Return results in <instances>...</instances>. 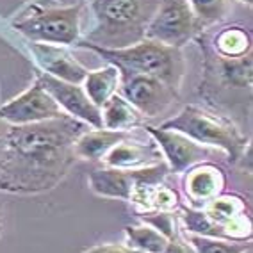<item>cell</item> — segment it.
Listing matches in <instances>:
<instances>
[{
    "label": "cell",
    "instance_id": "6da1fadb",
    "mask_svg": "<svg viewBox=\"0 0 253 253\" xmlns=\"http://www.w3.org/2000/svg\"><path fill=\"white\" fill-rule=\"evenodd\" d=\"M87 128L91 126L70 116L9 125L0 155V191L36 195L55 187L77 159L73 143Z\"/></svg>",
    "mask_w": 253,
    "mask_h": 253
},
{
    "label": "cell",
    "instance_id": "7a4b0ae2",
    "mask_svg": "<svg viewBox=\"0 0 253 253\" xmlns=\"http://www.w3.org/2000/svg\"><path fill=\"white\" fill-rule=\"evenodd\" d=\"M157 7L159 0H91L95 27L79 43L109 50L136 45L145 40Z\"/></svg>",
    "mask_w": 253,
    "mask_h": 253
},
{
    "label": "cell",
    "instance_id": "3957f363",
    "mask_svg": "<svg viewBox=\"0 0 253 253\" xmlns=\"http://www.w3.org/2000/svg\"><path fill=\"white\" fill-rule=\"evenodd\" d=\"M82 48H89L100 54L111 64L122 70V75H150L161 79L178 93L185 73V63L180 48L166 46L159 41L143 40L126 48H98V46L79 43Z\"/></svg>",
    "mask_w": 253,
    "mask_h": 253
},
{
    "label": "cell",
    "instance_id": "277c9868",
    "mask_svg": "<svg viewBox=\"0 0 253 253\" xmlns=\"http://www.w3.org/2000/svg\"><path fill=\"white\" fill-rule=\"evenodd\" d=\"M161 126L182 132L198 145L219 150L228 155L230 161H239L244 155V150L250 146L243 132L228 118L211 113L198 105H185L176 116L166 120Z\"/></svg>",
    "mask_w": 253,
    "mask_h": 253
},
{
    "label": "cell",
    "instance_id": "5b68a950",
    "mask_svg": "<svg viewBox=\"0 0 253 253\" xmlns=\"http://www.w3.org/2000/svg\"><path fill=\"white\" fill-rule=\"evenodd\" d=\"M184 232L232 241L252 239V221L244 200L237 195H219L202 209L185 207L180 212Z\"/></svg>",
    "mask_w": 253,
    "mask_h": 253
},
{
    "label": "cell",
    "instance_id": "8992f818",
    "mask_svg": "<svg viewBox=\"0 0 253 253\" xmlns=\"http://www.w3.org/2000/svg\"><path fill=\"white\" fill-rule=\"evenodd\" d=\"M82 4L40 7L31 5L13 22V27L31 43L73 46L81 41Z\"/></svg>",
    "mask_w": 253,
    "mask_h": 253
},
{
    "label": "cell",
    "instance_id": "52a82bcc",
    "mask_svg": "<svg viewBox=\"0 0 253 253\" xmlns=\"http://www.w3.org/2000/svg\"><path fill=\"white\" fill-rule=\"evenodd\" d=\"M200 29L202 23L187 0H159V7L146 29L145 38L180 48L198 34Z\"/></svg>",
    "mask_w": 253,
    "mask_h": 253
},
{
    "label": "cell",
    "instance_id": "ba28073f",
    "mask_svg": "<svg viewBox=\"0 0 253 253\" xmlns=\"http://www.w3.org/2000/svg\"><path fill=\"white\" fill-rule=\"evenodd\" d=\"M64 116L66 114L43 87L40 79H36L32 82V86L20 93L18 96L0 105V120L11 126L32 125V123L59 120Z\"/></svg>",
    "mask_w": 253,
    "mask_h": 253
},
{
    "label": "cell",
    "instance_id": "9c48e42d",
    "mask_svg": "<svg viewBox=\"0 0 253 253\" xmlns=\"http://www.w3.org/2000/svg\"><path fill=\"white\" fill-rule=\"evenodd\" d=\"M118 93L134 105L143 118L164 114L175 104L178 95L166 82L150 75H122V86Z\"/></svg>",
    "mask_w": 253,
    "mask_h": 253
},
{
    "label": "cell",
    "instance_id": "30bf717a",
    "mask_svg": "<svg viewBox=\"0 0 253 253\" xmlns=\"http://www.w3.org/2000/svg\"><path fill=\"white\" fill-rule=\"evenodd\" d=\"M145 130L159 146L169 171L176 173V175L185 173L200 163H207L211 150H212L204 145H198L196 141L189 139L182 132L171 130V128L146 126Z\"/></svg>",
    "mask_w": 253,
    "mask_h": 253
},
{
    "label": "cell",
    "instance_id": "8fae6325",
    "mask_svg": "<svg viewBox=\"0 0 253 253\" xmlns=\"http://www.w3.org/2000/svg\"><path fill=\"white\" fill-rule=\"evenodd\" d=\"M38 79L66 116L86 123L91 128H104L102 126V113L89 100L82 84H70V82L59 81V79L50 77V75L41 72L38 73Z\"/></svg>",
    "mask_w": 253,
    "mask_h": 253
},
{
    "label": "cell",
    "instance_id": "7c38bea8",
    "mask_svg": "<svg viewBox=\"0 0 253 253\" xmlns=\"http://www.w3.org/2000/svg\"><path fill=\"white\" fill-rule=\"evenodd\" d=\"M31 54L41 73L70 84H82L87 72L66 46L48 45V43H31Z\"/></svg>",
    "mask_w": 253,
    "mask_h": 253
},
{
    "label": "cell",
    "instance_id": "4fadbf2b",
    "mask_svg": "<svg viewBox=\"0 0 253 253\" xmlns=\"http://www.w3.org/2000/svg\"><path fill=\"white\" fill-rule=\"evenodd\" d=\"M226 176L219 166L212 163H200L184 173L182 189L189 202L187 207L202 209L225 189Z\"/></svg>",
    "mask_w": 253,
    "mask_h": 253
},
{
    "label": "cell",
    "instance_id": "5bb4252c",
    "mask_svg": "<svg viewBox=\"0 0 253 253\" xmlns=\"http://www.w3.org/2000/svg\"><path fill=\"white\" fill-rule=\"evenodd\" d=\"M104 166L116 168V169H141L154 164L164 163V157L161 154L155 141L141 143V141L130 139V136L118 143L104 159Z\"/></svg>",
    "mask_w": 253,
    "mask_h": 253
},
{
    "label": "cell",
    "instance_id": "9a60e30c",
    "mask_svg": "<svg viewBox=\"0 0 253 253\" xmlns=\"http://www.w3.org/2000/svg\"><path fill=\"white\" fill-rule=\"evenodd\" d=\"M137 182V169H116L102 166L89 173V187L95 195L130 202Z\"/></svg>",
    "mask_w": 253,
    "mask_h": 253
},
{
    "label": "cell",
    "instance_id": "2e32d148",
    "mask_svg": "<svg viewBox=\"0 0 253 253\" xmlns=\"http://www.w3.org/2000/svg\"><path fill=\"white\" fill-rule=\"evenodd\" d=\"M128 136H130V132L109 130V128H87L73 143V154L77 159L102 161L118 143H122Z\"/></svg>",
    "mask_w": 253,
    "mask_h": 253
},
{
    "label": "cell",
    "instance_id": "e0dca14e",
    "mask_svg": "<svg viewBox=\"0 0 253 253\" xmlns=\"http://www.w3.org/2000/svg\"><path fill=\"white\" fill-rule=\"evenodd\" d=\"M120 86H122V70L118 68L116 64L111 63L107 66H104V68L95 70V72H87L86 79L82 82L84 91L98 109L111 96L116 95L120 91Z\"/></svg>",
    "mask_w": 253,
    "mask_h": 253
},
{
    "label": "cell",
    "instance_id": "ac0fdd59",
    "mask_svg": "<svg viewBox=\"0 0 253 253\" xmlns=\"http://www.w3.org/2000/svg\"><path fill=\"white\" fill-rule=\"evenodd\" d=\"M100 113H102V126L109 128V130L130 132L136 126H139L145 120L139 111L132 104H128L120 93L111 96L100 107Z\"/></svg>",
    "mask_w": 253,
    "mask_h": 253
},
{
    "label": "cell",
    "instance_id": "d6986e66",
    "mask_svg": "<svg viewBox=\"0 0 253 253\" xmlns=\"http://www.w3.org/2000/svg\"><path fill=\"white\" fill-rule=\"evenodd\" d=\"M214 50L217 57H244L252 54V34L241 25L225 27L214 36Z\"/></svg>",
    "mask_w": 253,
    "mask_h": 253
},
{
    "label": "cell",
    "instance_id": "ffe728a7",
    "mask_svg": "<svg viewBox=\"0 0 253 253\" xmlns=\"http://www.w3.org/2000/svg\"><path fill=\"white\" fill-rule=\"evenodd\" d=\"M252 54L237 59L217 57L219 77L234 89H252Z\"/></svg>",
    "mask_w": 253,
    "mask_h": 253
},
{
    "label": "cell",
    "instance_id": "44dd1931",
    "mask_svg": "<svg viewBox=\"0 0 253 253\" xmlns=\"http://www.w3.org/2000/svg\"><path fill=\"white\" fill-rule=\"evenodd\" d=\"M126 246L137 253H161L168 244V237L150 225L125 226Z\"/></svg>",
    "mask_w": 253,
    "mask_h": 253
},
{
    "label": "cell",
    "instance_id": "7402d4cb",
    "mask_svg": "<svg viewBox=\"0 0 253 253\" xmlns=\"http://www.w3.org/2000/svg\"><path fill=\"white\" fill-rule=\"evenodd\" d=\"M184 239L191 244L195 253H248L252 252V241H232L219 237H205V235L187 234Z\"/></svg>",
    "mask_w": 253,
    "mask_h": 253
},
{
    "label": "cell",
    "instance_id": "603a6c76",
    "mask_svg": "<svg viewBox=\"0 0 253 253\" xmlns=\"http://www.w3.org/2000/svg\"><path fill=\"white\" fill-rule=\"evenodd\" d=\"M202 27L221 22L230 11V0H187Z\"/></svg>",
    "mask_w": 253,
    "mask_h": 253
},
{
    "label": "cell",
    "instance_id": "cb8c5ba5",
    "mask_svg": "<svg viewBox=\"0 0 253 253\" xmlns=\"http://www.w3.org/2000/svg\"><path fill=\"white\" fill-rule=\"evenodd\" d=\"M178 204H180L178 193L164 182H161L150 191L148 198H146L145 212H150V211H176Z\"/></svg>",
    "mask_w": 253,
    "mask_h": 253
},
{
    "label": "cell",
    "instance_id": "d4e9b609",
    "mask_svg": "<svg viewBox=\"0 0 253 253\" xmlns=\"http://www.w3.org/2000/svg\"><path fill=\"white\" fill-rule=\"evenodd\" d=\"M145 225L154 226L155 230H159L163 235H166L168 239H175L178 237V216L176 211H150L141 216Z\"/></svg>",
    "mask_w": 253,
    "mask_h": 253
},
{
    "label": "cell",
    "instance_id": "484cf974",
    "mask_svg": "<svg viewBox=\"0 0 253 253\" xmlns=\"http://www.w3.org/2000/svg\"><path fill=\"white\" fill-rule=\"evenodd\" d=\"M81 253H137L128 246L123 244H98V246H91V248L82 250Z\"/></svg>",
    "mask_w": 253,
    "mask_h": 253
},
{
    "label": "cell",
    "instance_id": "4316f807",
    "mask_svg": "<svg viewBox=\"0 0 253 253\" xmlns=\"http://www.w3.org/2000/svg\"><path fill=\"white\" fill-rule=\"evenodd\" d=\"M161 253H195V250L191 248V244L184 239V237H175V239H169L168 244L164 246V250Z\"/></svg>",
    "mask_w": 253,
    "mask_h": 253
},
{
    "label": "cell",
    "instance_id": "83f0119b",
    "mask_svg": "<svg viewBox=\"0 0 253 253\" xmlns=\"http://www.w3.org/2000/svg\"><path fill=\"white\" fill-rule=\"evenodd\" d=\"M55 4L61 5V7H66V5H75V4H82V0H54Z\"/></svg>",
    "mask_w": 253,
    "mask_h": 253
},
{
    "label": "cell",
    "instance_id": "f1b7e54d",
    "mask_svg": "<svg viewBox=\"0 0 253 253\" xmlns=\"http://www.w3.org/2000/svg\"><path fill=\"white\" fill-rule=\"evenodd\" d=\"M241 4H246L248 7H252V4H253V0H239Z\"/></svg>",
    "mask_w": 253,
    "mask_h": 253
},
{
    "label": "cell",
    "instance_id": "f546056e",
    "mask_svg": "<svg viewBox=\"0 0 253 253\" xmlns=\"http://www.w3.org/2000/svg\"><path fill=\"white\" fill-rule=\"evenodd\" d=\"M248 253H250V252H248Z\"/></svg>",
    "mask_w": 253,
    "mask_h": 253
}]
</instances>
